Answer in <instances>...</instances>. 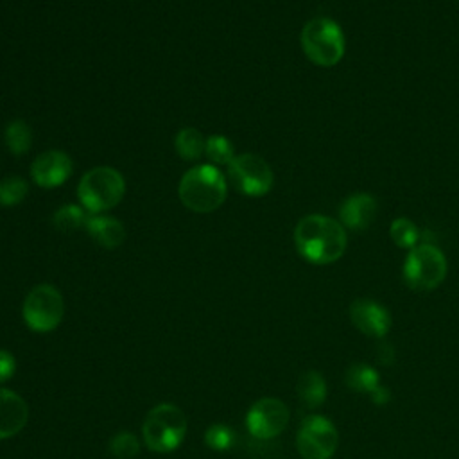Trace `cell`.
<instances>
[{
  "instance_id": "6da1fadb",
  "label": "cell",
  "mask_w": 459,
  "mask_h": 459,
  "mask_svg": "<svg viewBox=\"0 0 459 459\" xmlns=\"http://www.w3.org/2000/svg\"><path fill=\"white\" fill-rule=\"evenodd\" d=\"M298 253L310 264L326 265L337 262L346 251L344 226L326 215L312 213L299 219L294 230Z\"/></svg>"
},
{
  "instance_id": "7a4b0ae2",
  "label": "cell",
  "mask_w": 459,
  "mask_h": 459,
  "mask_svg": "<svg viewBox=\"0 0 459 459\" xmlns=\"http://www.w3.org/2000/svg\"><path fill=\"white\" fill-rule=\"evenodd\" d=\"M178 194L188 210L208 213L224 203L226 181L215 165H195L183 174Z\"/></svg>"
},
{
  "instance_id": "3957f363",
  "label": "cell",
  "mask_w": 459,
  "mask_h": 459,
  "mask_svg": "<svg viewBox=\"0 0 459 459\" xmlns=\"http://www.w3.org/2000/svg\"><path fill=\"white\" fill-rule=\"evenodd\" d=\"M124 192V176L113 167H95L88 170L77 185L81 204L93 215L117 206L122 201Z\"/></svg>"
},
{
  "instance_id": "277c9868",
  "label": "cell",
  "mask_w": 459,
  "mask_h": 459,
  "mask_svg": "<svg viewBox=\"0 0 459 459\" xmlns=\"http://www.w3.org/2000/svg\"><path fill=\"white\" fill-rule=\"evenodd\" d=\"M301 47L305 56L319 66L337 65L346 48L341 27L330 18H314L301 29Z\"/></svg>"
},
{
  "instance_id": "5b68a950",
  "label": "cell",
  "mask_w": 459,
  "mask_h": 459,
  "mask_svg": "<svg viewBox=\"0 0 459 459\" xmlns=\"http://www.w3.org/2000/svg\"><path fill=\"white\" fill-rule=\"evenodd\" d=\"M145 445L160 454L176 450L186 434V418L183 411L172 403L152 407L142 427Z\"/></svg>"
},
{
  "instance_id": "8992f818",
  "label": "cell",
  "mask_w": 459,
  "mask_h": 459,
  "mask_svg": "<svg viewBox=\"0 0 459 459\" xmlns=\"http://www.w3.org/2000/svg\"><path fill=\"white\" fill-rule=\"evenodd\" d=\"M446 276V258L434 244H418L403 262V280L411 289L432 290Z\"/></svg>"
},
{
  "instance_id": "52a82bcc",
  "label": "cell",
  "mask_w": 459,
  "mask_h": 459,
  "mask_svg": "<svg viewBox=\"0 0 459 459\" xmlns=\"http://www.w3.org/2000/svg\"><path fill=\"white\" fill-rule=\"evenodd\" d=\"M25 325L34 332H52L65 316V301L61 292L50 285H36L25 298L22 307Z\"/></svg>"
},
{
  "instance_id": "ba28073f",
  "label": "cell",
  "mask_w": 459,
  "mask_h": 459,
  "mask_svg": "<svg viewBox=\"0 0 459 459\" xmlns=\"http://www.w3.org/2000/svg\"><path fill=\"white\" fill-rule=\"evenodd\" d=\"M339 443V434L328 418L321 414L307 416L296 434V446L303 459H330Z\"/></svg>"
},
{
  "instance_id": "9c48e42d",
  "label": "cell",
  "mask_w": 459,
  "mask_h": 459,
  "mask_svg": "<svg viewBox=\"0 0 459 459\" xmlns=\"http://www.w3.org/2000/svg\"><path fill=\"white\" fill-rule=\"evenodd\" d=\"M228 174L233 186L249 197L265 195L273 188V170L267 161L256 154L244 152L231 160L228 165Z\"/></svg>"
},
{
  "instance_id": "30bf717a",
  "label": "cell",
  "mask_w": 459,
  "mask_h": 459,
  "mask_svg": "<svg viewBox=\"0 0 459 459\" xmlns=\"http://www.w3.org/2000/svg\"><path fill=\"white\" fill-rule=\"evenodd\" d=\"M289 423V409L278 398H260L251 405L246 416V427L256 439H273L283 432Z\"/></svg>"
},
{
  "instance_id": "8fae6325",
  "label": "cell",
  "mask_w": 459,
  "mask_h": 459,
  "mask_svg": "<svg viewBox=\"0 0 459 459\" xmlns=\"http://www.w3.org/2000/svg\"><path fill=\"white\" fill-rule=\"evenodd\" d=\"M74 165L66 152L52 149L41 152L30 165V178L43 188L63 185L72 176Z\"/></svg>"
},
{
  "instance_id": "7c38bea8",
  "label": "cell",
  "mask_w": 459,
  "mask_h": 459,
  "mask_svg": "<svg viewBox=\"0 0 459 459\" xmlns=\"http://www.w3.org/2000/svg\"><path fill=\"white\" fill-rule=\"evenodd\" d=\"M350 319L353 326L368 337H384L391 326L389 312L377 301L360 298L350 305Z\"/></svg>"
},
{
  "instance_id": "4fadbf2b",
  "label": "cell",
  "mask_w": 459,
  "mask_h": 459,
  "mask_svg": "<svg viewBox=\"0 0 459 459\" xmlns=\"http://www.w3.org/2000/svg\"><path fill=\"white\" fill-rule=\"evenodd\" d=\"M29 420V407L25 400L5 389L0 387V439H7L16 436Z\"/></svg>"
},
{
  "instance_id": "5bb4252c",
  "label": "cell",
  "mask_w": 459,
  "mask_h": 459,
  "mask_svg": "<svg viewBox=\"0 0 459 459\" xmlns=\"http://www.w3.org/2000/svg\"><path fill=\"white\" fill-rule=\"evenodd\" d=\"M377 215V199L366 192L350 195L339 210V222L353 231L366 230Z\"/></svg>"
},
{
  "instance_id": "9a60e30c",
  "label": "cell",
  "mask_w": 459,
  "mask_h": 459,
  "mask_svg": "<svg viewBox=\"0 0 459 459\" xmlns=\"http://www.w3.org/2000/svg\"><path fill=\"white\" fill-rule=\"evenodd\" d=\"M84 228L100 246H104L108 249L120 246L126 237L124 226L115 217H109V215L99 213V215L88 217Z\"/></svg>"
},
{
  "instance_id": "2e32d148",
  "label": "cell",
  "mask_w": 459,
  "mask_h": 459,
  "mask_svg": "<svg viewBox=\"0 0 459 459\" xmlns=\"http://www.w3.org/2000/svg\"><path fill=\"white\" fill-rule=\"evenodd\" d=\"M298 396L307 407H319L326 398V384L321 373L305 371L298 380Z\"/></svg>"
},
{
  "instance_id": "e0dca14e",
  "label": "cell",
  "mask_w": 459,
  "mask_h": 459,
  "mask_svg": "<svg viewBox=\"0 0 459 459\" xmlns=\"http://www.w3.org/2000/svg\"><path fill=\"white\" fill-rule=\"evenodd\" d=\"M344 382L348 384L350 389L359 391V393H369L373 394L380 385V378L377 369H373L368 364H353L344 375Z\"/></svg>"
},
{
  "instance_id": "ac0fdd59",
  "label": "cell",
  "mask_w": 459,
  "mask_h": 459,
  "mask_svg": "<svg viewBox=\"0 0 459 459\" xmlns=\"http://www.w3.org/2000/svg\"><path fill=\"white\" fill-rule=\"evenodd\" d=\"M5 145L14 156L29 152L32 145V131L25 120H13L5 127Z\"/></svg>"
},
{
  "instance_id": "d6986e66",
  "label": "cell",
  "mask_w": 459,
  "mask_h": 459,
  "mask_svg": "<svg viewBox=\"0 0 459 459\" xmlns=\"http://www.w3.org/2000/svg\"><path fill=\"white\" fill-rule=\"evenodd\" d=\"M204 143L206 140L203 138V134L194 129V127H185L176 134L174 140V147L176 152L183 158V160H197L201 158V154L204 152Z\"/></svg>"
},
{
  "instance_id": "ffe728a7",
  "label": "cell",
  "mask_w": 459,
  "mask_h": 459,
  "mask_svg": "<svg viewBox=\"0 0 459 459\" xmlns=\"http://www.w3.org/2000/svg\"><path fill=\"white\" fill-rule=\"evenodd\" d=\"M389 235L393 242L403 249H412L414 246H418V240H420V230L407 217L394 219L389 228Z\"/></svg>"
},
{
  "instance_id": "44dd1931",
  "label": "cell",
  "mask_w": 459,
  "mask_h": 459,
  "mask_svg": "<svg viewBox=\"0 0 459 459\" xmlns=\"http://www.w3.org/2000/svg\"><path fill=\"white\" fill-rule=\"evenodd\" d=\"M204 154L213 165H230L235 158L233 143L222 134H212L206 138Z\"/></svg>"
},
{
  "instance_id": "7402d4cb",
  "label": "cell",
  "mask_w": 459,
  "mask_h": 459,
  "mask_svg": "<svg viewBox=\"0 0 459 459\" xmlns=\"http://www.w3.org/2000/svg\"><path fill=\"white\" fill-rule=\"evenodd\" d=\"M29 194V185L23 178L9 176L0 179V204L2 206H14L25 199Z\"/></svg>"
},
{
  "instance_id": "603a6c76",
  "label": "cell",
  "mask_w": 459,
  "mask_h": 459,
  "mask_svg": "<svg viewBox=\"0 0 459 459\" xmlns=\"http://www.w3.org/2000/svg\"><path fill=\"white\" fill-rule=\"evenodd\" d=\"M86 219L88 217L84 215V212L79 206L65 204L56 210L52 222L59 231H74V230H79L81 226H84Z\"/></svg>"
},
{
  "instance_id": "cb8c5ba5",
  "label": "cell",
  "mask_w": 459,
  "mask_h": 459,
  "mask_svg": "<svg viewBox=\"0 0 459 459\" xmlns=\"http://www.w3.org/2000/svg\"><path fill=\"white\" fill-rule=\"evenodd\" d=\"M138 439L131 432H118L111 441H109V450L115 457L118 459H131L133 455L138 454Z\"/></svg>"
},
{
  "instance_id": "d4e9b609",
  "label": "cell",
  "mask_w": 459,
  "mask_h": 459,
  "mask_svg": "<svg viewBox=\"0 0 459 459\" xmlns=\"http://www.w3.org/2000/svg\"><path fill=\"white\" fill-rule=\"evenodd\" d=\"M235 441V434L228 425H212L204 432V443L213 450H228Z\"/></svg>"
},
{
  "instance_id": "484cf974",
  "label": "cell",
  "mask_w": 459,
  "mask_h": 459,
  "mask_svg": "<svg viewBox=\"0 0 459 459\" xmlns=\"http://www.w3.org/2000/svg\"><path fill=\"white\" fill-rule=\"evenodd\" d=\"M16 371V360L13 357V353L0 350V384L7 382Z\"/></svg>"
}]
</instances>
